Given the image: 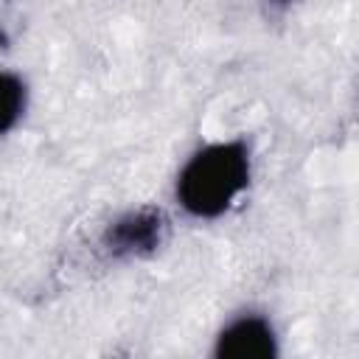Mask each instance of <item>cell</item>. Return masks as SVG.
I'll list each match as a JSON object with an SVG mask.
<instances>
[{
    "instance_id": "cell-1",
    "label": "cell",
    "mask_w": 359,
    "mask_h": 359,
    "mask_svg": "<svg viewBox=\"0 0 359 359\" xmlns=\"http://www.w3.org/2000/svg\"><path fill=\"white\" fill-rule=\"evenodd\" d=\"M252 154L247 140H216L199 146L177 174L174 199L194 219H219L250 188Z\"/></svg>"
},
{
    "instance_id": "cell-2",
    "label": "cell",
    "mask_w": 359,
    "mask_h": 359,
    "mask_svg": "<svg viewBox=\"0 0 359 359\" xmlns=\"http://www.w3.org/2000/svg\"><path fill=\"white\" fill-rule=\"evenodd\" d=\"M280 337L269 317L244 311L227 320L213 337L216 359H278Z\"/></svg>"
},
{
    "instance_id": "cell-5",
    "label": "cell",
    "mask_w": 359,
    "mask_h": 359,
    "mask_svg": "<svg viewBox=\"0 0 359 359\" xmlns=\"http://www.w3.org/2000/svg\"><path fill=\"white\" fill-rule=\"evenodd\" d=\"M269 3V8H278V11H283V8H289L294 0H266Z\"/></svg>"
},
{
    "instance_id": "cell-3",
    "label": "cell",
    "mask_w": 359,
    "mask_h": 359,
    "mask_svg": "<svg viewBox=\"0 0 359 359\" xmlns=\"http://www.w3.org/2000/svg\"><path fill=\"white\" fill-rule=\"evenodd\" d=\"M165 236V216L160 208H135L112 219L101 236L112 258H140L154 252Z\"/></svg>"
},
{
    "instance_id": "cell-4",
    "label": "cell",
    "mask_w": 359,
    "mask_h": 359,
    "mask_svg": "<svg viewBox=\"0 0 359 359\" xmlns=\"http://www.w3.org/2000/svg\"><path fill=\"white\" fill-rule=\"evenodd\" d=\"M28 107V87L17 73L0 70V137L8 135Z\"/></svg>"
}]
</instances>
